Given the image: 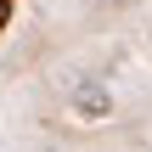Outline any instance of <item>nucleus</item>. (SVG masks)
<instances>
[{"label":"nucleus","mask_w":152,"mask_h":152,"mask_svg":"<svg viewBox=\"0 0 152 152\" xmlns=\"http://www.w3.org/2000/svg\"><path fill=\"white\" fill-rule=\"evenodd\" d=\"M6 23H11V0H0V28H6Z\"/></svg>","instance_id":"f257e3e1"}]
</instances>
